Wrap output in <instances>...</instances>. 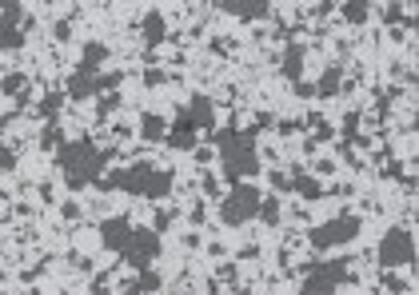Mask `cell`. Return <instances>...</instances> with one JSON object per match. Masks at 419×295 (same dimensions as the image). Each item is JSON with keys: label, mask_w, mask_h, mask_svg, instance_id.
<instances>
[{"label": "cell", "mask_w": 419, "mask_h": 295, "mask_svg": "<svg viewBox=\"0 0 419 295\" xmlns=\"http://www.w3.org/2000/svg\"><path fill=\"white\" fill-rule=\"evenodd\" d=\"M112 160V152H100L92 140H72L56 148V168H60L68 188H88L104 176V163Z\"/></svg>", "instance_id": "1"}, {"label": "cell", "mask_w": 419, "mask_h": 295, "mask_svg": "<svg viewBox=\"0 0 419 295\" xmlns=\"http://www.w3.org/2000/svg\"><path fill=\"white\" fill-rule=\"evenodd\" d=\"M208 140L216 144L220 152V168H224V180L244 183V176L260 172V156H256V128L252 132H235V128H224V132H212Z\"/></svg>", "instance_id": "2"}, {"label": "cell", "mask_w": 419, "mask_h": 295, "mask_svg": "<svg viewBox=\"0 0 419 295\" xmlns=\"http://www.w3.org/2000/svg\"><path fill=\"white\" fill-rule=\"evenodd\" d=\"M351 259H324V264H307V279L299 287V295H332L336 287L351 284Z\"/></svg>", "instance_id": "3"}, {"label": "cell", "mask_w": 419, "mask_h": 295, "mask_svg": "<svg viewBox=\"0 0 419 295\" xmlns=\"http://www.w3.org/2000/svg\"><path fill=\"white\" fill-rule=\"evenodd\" d=\"M260 200H264V195H260L252 183H232V192L220 195V220H224L228 227L248 224V220H256Z\"/></svg>", "instance_id": "4"}, {"label": "cell", "mask_w": 419, "mask_h": 295, "mask_svg": "<svg viewBox=\"0 0 419 295\" xmlns=\"http://www.w3.org/2000/svg\"><path fill=\"white\" fill-rule=\"evenodd\" d=\"M359 235V215H339V220H327V224L312 227L307 232V244L316 247V252H324V247L332 244H351Z\"/></svg>", "instance_id": "5"}, {"label": "cell", "mask_w": 419, "mask_h": 295, "mask_svg": "<svg viewBox=\"0 0 419 295\" xmlns=\"http://www.w3.org/2000/svg\"><path fill=\"white\" fill-rule=\"evenodd\" d=\"M415 259V244H411V232H403V227H391V232H383V240H379V264L388 267H403Z\"/></svg>", "instance_id": "6"}, {"label": "cell", "mask_w": 419, "mask_h": 295, "mask_svg": "<svg viewBox=\"0 0 419 295\" xmlns=\"http://www.w3.org/2000/svg\"><path fill=\"white\" fill-rule=\"evenodd\" d=\"M156 255H160V232H152V227H148V232H140V227H136L132 240H128V247L120 252V259L128 267H136V272H144Z\"/></svg>", "instance_id": "7"}, {"label": "cell", "mask_w": 419, "mask_h": 295, "mask_svg": "<svg viewBox=\"0 0 419 295\" xmlns=\"http://www.w3.org/2000/svg\"><path fill=\"white\" fill-rule=\"evenodd\" d=\"M132 232H136V227L128 224V215H112V220H104V224H100V240H104V247H108V252H116V255H120L124 247H128Z\"/></svg>", "instance_id": "8"}, {"label": "cell", "mask_w": 419, "mask_h": 295, "mask_svg": "<svg viewBox=\"0 0 419 295\" xmlns=\"http://www.w3.org/2000/svg\"><path fill=\"white\" fill-rule=\"evenodd\" d=\"M216 9L232 12L240 21H264V16H272V4H267V0H216Z\"/></svg>", "instance_id": "9"}, {"label": "cell", "mask_w": 419, "mask_h": 295, "mask_svg": "<svg viewBox=\"0 0 419 295\" xmlns=\"http://www.w3.org/2000/svg\"><path fill=\"white\" fill-rule=\"evenodd\" d=\"M184 116L192 120L196 132H200V128H204V132H216V108H212V100H208V96H200V92H196L192 100L184 104Z\"/></svg>", "instance_id": "10"}, {"label": "cell", "mask_w": 419, "mask_h": 295, "mask_svg": "<svg viewBox=\"0 0 419 295\" xmlns=\"http://www.w3.org/2000/svg\"><path fill=\"white\" fill-rule=\"evenodd\" d=\"M164 140L172 144L176 152H192V148H196V128H192V120L184 116V108H180V116H176V124L168 128V136H164Z\"/></svg>", "instance_id": "11"}, {"label": "cell", "mask_w": 419, "mask_h": 295, "mask_svg": "<svg viewBox=\"0 0 419 295\" xmlns=\"http://www.w3.org/2000/svg\"><path fill=\"white\" fill-rule=\"evenodd\" d=\"M68 96L72 100H92V96H100V84H96V76H88V72H72Z\"/></svg>", "instance_id": "12"}, {"label": "cell", "mask_w": 419, "mask_h": 295, "mask_svg": "<svg viewBox=\"0 0 419 295\" xmlns=\"http://www.w3.org/2000/svg\"><path fill=\"white\" fill-rule=\"evenodd\" d=\"M140 32H144V44H148V48H156V44H160L164 36H168V24H164V16L152 9V12H144Z\"/></svg>", "instance_id": "13"}, {"label": "cell", "mask_w": 419, "mask_h": 295, "mask_svg": "<svg viewBox=\"0 0 419 295\" xmlns=\"http://www.w3.org/2000/svg\"><path fill=\"white\" fill-rule=\"evenodd\" d=\"M108 60V44H100V41H88L84 44V56H80V68L76 72H88V76H96V68Z\"/></svg>", "instance_id": "14"}, {"label": "cell", "mask_w": 419, "mask_h": 295, "mask_svg": "<svg viewBox=\"0 0 419 295\" xmlns=\"http://www.w3.org/2000/svg\"><path fill=\"white\" fill-rule=\"evenodd\" d=\"M299 72H304V44L287 41V48H284V76L296 84V80H299Z\"/></svg>", "instance_id": "15"}, {"label": "cell", "mask_w": 419, "mask_h": 295, "mask_svg": "<svg viewBox=\"0 0 419 295\" xmlns=\"http://www.w3.org/2000/svg\"><path fill=\"white\" fill-rule=\"evenodd\" d=\"M172 172L168 168H156L152 172V180H148V192H144V200H164V195L172 192Z\"/></svg>", "instance_id": "16"}, {"label": "cell", "mask_w": 419, "mask_h": 295, "mask_svg": "<svg viewBox=\"0 0 419 295\" xmlns=\"http://www.w3.org/2000/svg\"><path fill=\"white\" fill-rule=\"evenodd\" d=\"M339 88H344V68H339V64H332V68H324V76H319L316 96H336Z\"/></svg>", "instance_id": "17"}, {"label": "cell", "mask_w": 419, "mask_h": 295, "mask_svg": "<svg viewBox=\"0 0 419 295\" xmlns=\"http://www.w3.org/2000/svg\"><path fill=\"white\" fill-rule=\"evenodd\" d=\"M140 136H144L148 144H160L164 136H168V124H164L156 112H144V120H140Z\"/></svg>", "instance_id": "18"}, {"label": "cell", "mask_w": 419, "mask_h": 295, "mask_svg": "<svg viewBox=\"0 0 419 295\" xmlns=\"http://www.w3.org/2000/svg\"><path fill=\"white\" fill-rule=\"evenodd\" d=\"M292 192H299L304 200H319L324 188H319V180H312L307 172H296V176H292Z\"/></svg>", "instance_id": "19"}, {"label": "cell", "mask_w": 419, "mask_h": 295, "mask_svg": "<svg viewBox=\"0 0 419 295\" xmlns=\"http://www.w3.org/2000/svg\"><path fill=\"white\" fill-rule=\"evenodd\" d=\"M24 21V4L21 0H0V28H16Z\"/></svg>", "instance_id": "20"}, {"label": "cell", "mask_w": 419, "mask_h": 295, "mask_svg": "<svg viewBox=\"0 0 419 295\" xmlns=\"http://www.w3.org/2000/svg\"><path fill=\"white\" fill-rule=\"evenodd\" d=\"M368 16H371L368 0H348V4H344V21H348V24H364Z\"/></svg>", "instance_id": "21"}, {"label": "cell", "mask_w": 419, "mask_h": 295, "mask_svg": "<svg viewBox=\"0 0 419 295\" xmlns=\"http://www.w3.org/2000/svg\"><path fill=\"white\" fill-rule=\"evenodd\" d=\"M24 88H28V76H24V72H9V76L0 80V92H9V96H21Z\"/></svg>", "instance_id": "22"}, {"label": "cell", "mask_w": 419, "mask_h": 295, "mask_svg": "<svg viewBox=\"0 0 419 295\" xmlns=\"http://www.w3.org/2000/svg\"><path fill=\"white\" fill-rule=\"evenodd\" d=\"M260 220H264V224H280V200L276 195H264V200H260Z\"/></svg>", "instance_id": "23"}, {"label": "cell", "mask_w": 419, "mask_h": 295, "mask_svg": "<svg viewBox=\"0 0 419 295\" xmlns=\"http://www.w3.org/2000/svg\"><path fill=\"white\" fill-rule=\"evenodd\" d=\"M21 44H24L21 28H0V52H16Z\"/></svg>", "instance_id": "24"}, {"label": "cell", "mask_w": 419, "mask_h": 295, "mask_svg": "<svg viewBox=\"0 0 419 295\" xmlns=\"http://www.w3.org/2000/svg\"><path fill=\"white\" fill-rule=\"evenodd\" d=\"M379 16H383V24H411V16L403 12V4H383Z\"/></svg>", "instance_id": "25"}, {"label": "cell", "mask_w": 419, "mask_h": 295, "mask_svg": "<svg viewBox=\"0 0 419 295\" xmlns=\"http://www.w3.org/2000/svg\"><path fill=\"white\" fill-rule=\"evenodd\" d=\"M41 144H44V148H52V152L64 144V132H60V124H56V120H48V128L41 132Z\"/></svg>", "instance_id": "26"}, {"label": "cell", "mask_w": 419, "mask_h": 295, "mask_svg": "<svg viewBox=\"0 0 419 295\" xmlns=\"http://www.w3.org/2000/svg\"><path fill=\"white\" fill-rule=\"evenodd\" d=\"M60 108H64V96H60V92H48V96L41 100V112L48 116V120H56V112H60Z\"/></svg>", "instance_id": "27"}, {"label": "cell", "mask_w": 419, "mask_h": 295, "mask_svg": "<svg viewBox=\"0 0 419 295\" xmlns=\"http://www.w3.org/2000/svg\"><path fill=\"white\" fill-rule=\"evenodd\" d=\"M120 80H124V72H100V76H96L100 92H116V88H120Z\"/></svg>", "instance_id": "28"}, {"label": "cell", "mask_w": 419, "mask_h": 295, "mask_svg": "<svg viewBox=\"0 0 419 295\" xmlns=\"http://www.w3.org/2000/svg\"><path fill=\"white\" fill-rule=\"evenodd\" d=\"M140 291H160V275H156L152 267H144L140 272Z\"/></svg>", "instance_id": "29"}, {"label": "cell", "mask_w": 419, "mask_h": 295, "mask_svg": "<svg viewBox=\"0 0 419 295\" xmlns=\"http://www.w3.org/2000/svg\"><path fill=\"white\" fill-rule=\"evenodd\" d=\"M116 104H120V100H116V92H104V96H100V104H96V116L104 120V116H108V112L116 108Z\"/></svg>", "instance_id": "30"}, {"label": "cell", "mask_w": 419, "mask_h": 295, "mask_svg": "<svg viewBox=\"0 0 419 295\" xmlns=\"http://www.w3.org/2000/svg\"><path fill=\"white\" fill-rule=\"evenodd\" d=\"M267 180H272V188H276V192H292V180H287L284 172H272Z\"/></svg>", "instance_id": "31"}, {"label": "cell", "mask_w": 419, "mask_h": 295, "mask_svg": "<svg viewBox=\"0 0 419 295\" xmlns=\"http://www.w3.org/2000/svg\"><path fill=\"white\" fill-rule=\"evenodd\" d=\"M383 284H388V291H396V295H403V291H408V284H403V279H399V275H383Z\"/></svg>", "instance_id": "32"}, {"label": "cell", "mask_w": 419, "mask_h": 295, "mask_svg": "<svg viewBox=\"0 0 419 295\" xmlns=\"http://www.w3.org/2000/svg\"><path fill=\"white\" fill-rule=\"evenodd\" d=\"M12 168H16V156H12L4 144H0V172H12Z\"/></svg>", "instance_id": "33"}, {"label": "cell", "mask_w": 419, "mask_h": 295, "mask_svg": "<svg viewBox=\"0 0 419 295\" xmlns=\"http://www.w3.org/2000/svg\"><path fill=\"white\" fill-rule=\"evenodd\" d=\"M296 96H304V100H312V96H316V84H307V80H296Z\"/></svg>", "instance_id": "34"}, {"label": "cell", "mask_w": 419, "mask_h": 295, "mask_svg": "<svg viewBox=\"0 0 419 295\" xmlns=\"http://www.w3.org/2000/svg\"><path fill=\"white\" fill-rule=\"evenodd\" d=\"M160 80H164V72H160V68H148V72H144V84H148V88H156Z\"/></svg>", "instance_id": "35"}, {"label": "cell", "mask_w": 419, "mask_h": 295, "mask_svg": "<svg viewBox=\"0 0 419 295\" xmlns=\"http://www.w3.org/2000/svg\"><path fill=\"white\" fill-rule=\"evenodd\" d=\"M168 224H172V215H168V212H156V220H152V232H164Z\"/></svg>", "instance_id": "36"}, {"label": "cell", "mask_w": 419, "mask_h": 295, "mask_svg": "<svg viewBox=\"0 0 419 295\" xmlns=\"http://www.w3.org/2000/svg\"><path fill=\"white\" fill-rule=\"evenodd\" d=\"M356 128H359V116L351 112L348 120H344V136H348V140H351V136H356Z\"/></svg>", "instance_id": "37"}, {"label": "cell", "mask_w": 419, "mask_h": 295, "mask_svg": "<svg viewBox=\"0 0 419 295\" xmlns=\"http://www.w3.org/2000/svg\"><path fill=\"white\" fill-rule=\"evenodd\" d=\"M204 192H208V195H216V200H220V180H216V176H208V180H204Z\"/></svg>", "instance_id": "38"}, {"label": "cell", "mask_w": 419, "mask_h": 295, "mask_svg": "<svg viewBox=\"0 0 419 295\" xmlns=\"http://www.w3.org/2000/svg\"><path fill=\"white\" fill-rule=\"evenodd\" d=\"M332 9H336L332 0H319V4H316V16H327V12H332Z\"/></svg>", "instance_id": "39"}, {"label": "cell", "mask_w": 419, "mask_h": 295, "mask_svg": "<svg viewBox=\"0 0 419 295\" xmlns=\"http://www.w3.org/2000/svg\"><path fill=\"white\" fill-rule=\"evenodd\" d=\"M28 104H32V96H28V92H21V96H16V112H24Z\"/></svg>", "instance_id": "40"}, {"label": "cell", "mask_w": 419, "mask_h": 295, "mask_svg": "<svg viewBox=\"0 0 419 295\" xmlns=\"http://www.w3.org/2000/svg\"><path fill=\"white\" fill-rule=\"evenodd\" d=\"M120 295H144V291H140V284H124Z\"/></svg>", "instance_id": "41"}, {"label": "cell", "mask_w": 419, "mask_h": 295, "mask_svg": "<svg viewBox=\"0 0 419 295\" xmlns=\"http://www.w3.org/2000/svg\"><path fill=\"white\" fill-rule=\"evenodd\" d=\"M9 120H12V116H0V132H4V128H9Z\"/></svg>", "instance_id": "42"}, {"label": "cell", "mask_w": 419, "mask_h": 295, "mask_svg": "<svg viewBox=\"0 0 419 295\" xmlns=\"http://www.w3.org/2000/svg\"><path fill=\"white\" fill-rule=\"evenodd\" d=\"M235 295H244V291H235Z\"/></svg>", "instance_id": "43"}, {"label": "cell", "mask_w": 419, "mask_h": 295, "mask_svg": "<svg viewBox=\"0 0 419 295\" xmlns=\"http://www.w3.org/2000/svg\"><path fill=\"white\" fill-rule=\"evenodd\" d=\"M0 200H4V195H0Z\"/></svg>", "instance_id": "44"}]
</instances>
